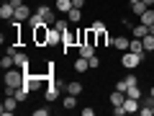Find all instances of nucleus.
Wrapping results in <instances>:
<instances>
[{
    "instance_id": "obj_2",
    "label": "nucleus",
    "mask_w": 154,
    "mask_h": 116,
    "mask_svg": "<svg viewBox=\"0 0 154 116\" xmlns=\"http://www.w3.org/2000/svg\"><path fill=\"white\" fill-rule=\"evenodd\" d=\"M49 23H44V26H36L33 28V44H38V47H44V44H49Z\"/></svg>"
},
{
    "instance_id": "obj_9",
    "label": "nucleus",
    "mask_w": 154,
    "mask_h": 116,
    "mask_svg": "<svg viewBox=\"0 0 154 116\" xmlns=\"http://www.w3.org/2000/svg\"><path fill=\"white\" fill-rule=\"evenodd\" d=\"M108 101H110V106H123V101H126V93H123V90H118V88H116L113 93L108 95Z\"/></svg>"
},
{
    "instance_id": "obj_36",
    "label": "nucleus",
    "mask_w": 154,
    "mask_h": 116,
    "mask_svg": "<svg viewBox=\"0 0 154 116\" xmlns=\"http://www.w3.org/2000/svg\"><path fill=\"white\" fill-rule=\"evenodd\" d=\"M16 52H18L16 44H8V47H5V54H16Z\"/></svg>"
},
{
    "instance_id": "obj_11",
    "label": "nucleus",
    "mask_w": 154,
    "mask_h": 116,
    "mask_svg": "<svg viewBox=\"0 0 154 116\" xmlns=\"http://www.w3.org/2000/svg\"><path fill=\"white\" fill-rule=\"evenodd\" d=\"M13 18H16V21H28V18H31V8H28V5H18L16 8V16H13Z\"/></svg>"
},
{
    "instance_id": "obj_30",
    "label": "nucleus",
    "mask_w": 154,
    "mask_h": 116,
    "mask_svg": "<svg viewBox=\"0 0 154 116\" xmlns=\"http://www.w3.org/2000/svg\"><path fill=\"white\" fill-rule=\"evenodd\" d=\"M67 23H69V18H59V21H54V28H59V31H67Z\"/></svg>"
},
{
    "instance_id": "obj_20",
    "label": "nucleus",
    "mask_w": 154,
    "mask_h": 116,
    "mask_svg": "<svg viewBox=\"0 0 154 116\" xmlns=\"http://www.w3.org/2000/svg\"><path fill=\"white\" fill-rule=\"evenodd\" d=\"M88 70H90V62L85 57H77L75 60V72H88Z\"/></svg>"
},
{
    "instance_id": "obj_42",
    "label": "nucleus",
    "mask_w": 154,
    "mask_h": 116,
    "mask_svg": "<svg viewBox=\"0 0 154 116\" xmlns=\"http://www.w3.org/2000/svg\"><path fill=\"white\" fill-rule=\"evenodd\" d=\"M149 34H152V36H154V23H152V26H149Z\"/></svg>"
},
{
    "instance_id": "obj_16",
    "label": "nucleus",
    "mask_w": 154,
    "mask_h": 116,
    "mask_svg": "<svg viewBox=\"0 0 154 116\" xmlns=\"http://www.w3.org/2000/svg\"><path fill=\"white\" fill-rule=\"evenodd\" d=\"M149 34V26H144V23H139V26H131V36L134 39H144Z\"/></svg>"
},
{
    "instance_id": "obj_21",
    "label": "nucleus",
    "mask_w": 154,
    "mask_h": 116,
    "mask_svg": "<svg viewBox=\"0 0 154 116\" xmlns=\"http://www.w3.org/2000/svg\"><path fill=\"white\" fill-rule=\"evenodd\" d=\"M28 95H31V88H28V85H21V88H16V98H18V103H23Z\"/></svg>"
},
{
    "instance_id": "obj_18",
    "label": "nucleus",
    "mask_w": 154,
    "mask_h": 116,
    "mask_svg": "<svg viewBox=\"0 0 154 116\" xmlns=\"http://www.w3.org/2000/svg\"><path fill=\"white\" fill-rule=\"evenodd\" d=\"M82 90H85V85H82V83H77V80L67 83V93H72V95H80Z\"/></svg>"
},
{
    "instance_id": "obj_17",
    "label": "nucleus",
    "mask_w": 154,
    "mask_h": 116,
    "mask_svg": "<svg viewBox=\"0 0 154 116\" xmlns=\"http://www.w3.org/2000/svg\"><path fill=\"white\" fill-rule=\"evenodd\" d=\"M13 60H16V67H21V70H28V57L23 54V52H16V54H13Z\"/></svg>"
},
{
    "instance_id": "obj_26",
    "label": "nucleus",
    "mask_w": 154,
    "mask_h": 116,
    "mask_svg": "<svg viewBox=\"0 0 154 116\" xmlns=\"http://www.w3.org/2000/svg\"><path fill=\"white\" fill-rule=\"evenodd\" d=\"M0 67H3V70H11V67H16L13 54H5V57H3V60H0Z\"/></svg>"
},
{
    "instance_id": "obj_43",
    "label": "nucleus",
    "mask_w": 154,
    "mask_h": 116,
    "mask_svg": "<svg viewBox=\"0 0 154 116\" xmlns=\"http://www.w3.org/2000/svg\"><path fill=\"white\" fill-rule=\"evenodd\" d=\"M149 95H152V98H154V88H149Z\"/></svg>"
},
{
    "instance_id": "obj_44",
    "label": "nucleus",
    "mask_w": 154,
    "mask_h": 116,
    "mask_svg": "<svg viewBox=\"0 0 154 116\" xmlns=\"http://www.w3.org/2000/svg\"><path fill=\"white\" fill-rule=\"evenodd\" d=\"M128 3H139V0H128Z\"/></svg>"
},
{
    "instance_id": "obj_29",
    "label": "nucleus",
    "mask_w": 154,
    "mask_h": 116,
    "mask_svg": "<svg viewBox=\"0 0 154 116\" xmlns=\"http://www.w3.org/2000/svg\"><path fill=\"white\" fill-rule=\"evenodd\" d=\"M126 95H128V98H136V101H141V90H139L136 85H128V90H126Z\"/></svg>"
},
{
    "instance_id": "obj_1",
    "label": "nucleus",
    "mask_w": 154,
    "mask_h": 116,
    "mask_svg": "<svg viewBox=\"0 0 154 116\" xmlns=\"http://www.w3.org/2000/svg\"><path fill=\"white\" fill-rule=\"evenodd\" d=\"M3 83L11 85V88H21V85L26 83V72H23L21 67H11V70H5V77H3Z\"/></svg>"
},
{
    "instance_id": "obj_5",
    "label": "nucleus",
    "mask_w": 154,
    "mask_h": 116,
    "mask_svg": "<svg viewBox=\"0 0 154 116\" xmlns=\"http://www.w3.org/2000/svg\"><path fill=\"white\" fill-rule=\"evenodd\" d=\"M16 106H18L16 95H5V101H3V106H0V114H3V116H11L13 111H16Z\"/></svg>"
},
{
    "instance_id": "obj_31",
    "label": "nucleus",
    "mask_w": 154,
    "mask_h": 116,
    "mask_svg": "<svg viewBox=\"0 0 154 116\" xmlns=\"http://www.w3.org/2000/svg\"><path fill=\"white\" fill-rule=\"evenodd\" d=\"M126 83L128 85H139V77L134 75V72H128V75H126Z\"/></svg>"
},
{
    "instance_id": "obj_39",
    "label": "nucleus",
    "mask_w": 154,
    "mask_h": 116,
    "mask_svg": "<svg viewBox=\"0 0 154 116\" xmlns=\"http://www.w3.org/2000/svg\"><path fill=\"white\" fill-rule=\"evenodd\" d=\"M72 5H75V8H82V5H85V0H72Z\"/></svg>"
},
{
    "instance_id": "obj_24",
    "label": "nucleus",
    "mask_w": 154,
    "mask_h": 116,
    "mask_svg": "<svg viewBox=\"0 0 154 116\" xmlns=\"http://www.w3.org/2000/svg\"><path fill=\"white\" fill-rule=\"evenodd\" d=\"M67 18H69V23H80V18H82V8H72V11L67 13Z\"/></svg>"
},
{
    "instance_id": "obj_25",
    "label": "nucleus",
    "mask_w": 154,
    "mask_h": 116,
    "mask_svg": "<svg viewBox=\"0 0 154 116\" xmlns=\"http://www.w3.org/2000/svg\"><path fill=\"white\" fill-rule=\"evenodd\" d=\"M146 8H149V5L144 3V0H139V3H131V13H134V16H141Z\"/></svg>"
},
{
    "instance_id": "obj_37",
    "label": "nucleus",
    "mask_w": 154,
    "mask_h": 116,
    "mask_svg": "<svg viewBox=\"0 0 154 116\" xmlns=\"http://www.w3.org/2000/svg\"><path fill=\"white\" fill-rule=\"evenodd\" d=\"M80 114H82V116H93V114H95V108H88V106H85V108L80 111Z\"/></svg>"
},
{
    "instance_id": "obj_27",
    "label": "nucleus",
    "mask_w": 154,
    "mask_h": 116,
    "mask_svg": "<svg viewBox=\"0 0 154 116\" xmlns=\"http://www.w3.org/2000/svg\"><path fill=\"white\" fill-rule=\"evenodd\" d=\"M141 44H144V49H146V52H154V36H152V34H146V36L141 39Z\"/></svg>"
},
{
    "instance_id": "obj_23",
    "label": "nucleus",
    "mask_w": 154,
    "mask_h": 116,
    "mask_svg": "<svg viewBox=\"0 0 154 116\" xmlns=\"http://www.w3.org/2000/svg\"><path fill=\"white\" fill-rule=\"evenodd\" d=\"M93 54H95V47H93V44H80V57H85V60H90Z\"/></svg>"
},
{
    "instance_id": "obj_14",
    "label": "nucleus",
    "mask_w": 154,
    "mask_h": 116,
    "mask_svg": "<svg viewBox=\"0 0 154 116\" xmlns=\"http://www.w3.org/2000/svg\"><path fill=\"white\" fill-rule=\"evenodd\" d=\"M54 8H57V13H64V16H67V13H69L75 5H72V0H57Z\"/></svg>"
},
{
    "instance_id": "obj_4",
    "label": "nucleus",
    "mask_w": 154,
    "mask_h": 116,
    "mask_svg": "<svg viewBox=\"0 0 154 116\" xmlns=\"http://www.w3.org/2000/svg\"><path fill=\"white\" fill-rule=\"evenodd\" d=\"M141 62H144V57L134 54V52H123V57H121V65H123V67H128V70H131V67H139Z\"/></svg>"
},
{
    "instance_id": "obj_19",
    "label": "nucleus",
    "mask_w": 154,
    "mask_h": 116,
    "mask_svg": "<svg viewBox=\"0 0 154 116\" xmlns=\"http://www.w3.org/2000/svg\"><path fill=\"white\" fill-rule=\"evenodd\" d=\"M26 23H28V28H31V31H33V28H36V26H44L46 21H44V18H41V16H38V13H31V18H28Z\"/></svg>"
},
{
    "instance_id": "obj_22",
    "label": "nucleus",
    "mask_w": 154,
    "mask_h": 116,
    "mask_svg": "<svg viewBox=\"0 0 154 116\" xmlns=\"http://www.w3.org/2000/svg\"><path fill=\"white\" fill-rule=\"evenodd\" d=\"M139 18H141L144 26H152V23H154V8H146V11H144Z\"/></svg>"
},
{
    "instance_id": "obj_6",
    "label": "nucleus",
    "mask_w": 154,
    "mask_h": 116,
    "mask_svg": "<svg viewBox=\"0 0 154 116\" xmlns=\"http://www.w3.org/2000/svg\"><path fill=\"white\" fill-rule=\"evenodd\" d=\"M13 16H16V5L13 3H3L0 5V18L3 21H13Z\"/></svg>"
},
{
    "instance_id": "obj_10",
    "label": "nucleus",
    "mask_w": 154,
    "mask_h": 116,
    "mask_svg": "<svg viewBox=\"0 0 154 116\" xmlns=\"http://www.w3.org/2000/svg\"><path fill=\"white\" fill-rule=\"evenodd\" d=\"M113 41H116V39L108 36L105 28H100V31H98V47H113Z\"/></svg>"
},
{
    "instance_id": "obj_7",
    "label": "nucleus",
    "mask_w": 154,
    "mask_h": 116,
    "mask_svg": "<svg viewBox=\"0 0 154 116\" xmlns=\"http://www.w3.org/2000/svg\"><path fill=\"white\" fill-rule=\"evenodd\" d=\"M46 47H62V31L59 28H54V26L49 28V44Z\"/></svg>"
},
{
    "instance_id": "obj_35",
    "label": "nucleus",
    "mask_w": 154,
    "mask_h": 116,
    "mask_svg": "<svg viewBox=\"0 0 154 116\" xmlns=\"http://www.w3.org/2000/svg\"><path fill=\"white\" fill-rule=\"evenodd\" d=\"M33 116H49V108H36V111H33Z\"/></svg>"
},
{
    "instance_id": "obj_3",
    "label": "nucleus",
    "mask_w": 154,
    "mask_h": 116,
    "mask_svg": "<svg viewBox=\"0 0 154 116\" xmlns=\"http://www.w3.org/2000/svg\"><path fill=\"white\" fill-rule=\"evenodd\" d=\"M36 13L41 18H44L46 23H49V26H54V21H57V8H49V5H38L36 8Z\"/></svg>"
},
{
    "instance_id": "obj_33",
    "label": "nucleus",
    "mask_w": 154,
    "mask_h": 116,
    "mask_svg": "<svg viewBox=\"0 0 154 116\" xmlns=\"http://www.w3.org/2000/svg\"><path fill=\"white\" fill-rule=\"evenodd\" d=\"M116 88H118V90H123V93H126V90H128V83H126V77H123V80H118V83H116Z\"/></svg>"
},
{
    "instance_id": "obj_34",
    "label": "nucleus",
    "mask_w": 154,
    "mask_h": 116,
    "mask_svg": "<svg viewBox=\"0 0 154 116\" xmlns=\"http://www.w3.org/2000/svg\"><path fill=\"white\" fill-rule=\"evenodd\" d=\"M113 114L116 116H123V114H126V108H123V106H113Z\"/></svg>"
},
{
    "instance_id": "obj_38",
    "label": "nucleus",
    "mask_w": 154,
    "mask_h": 116,
    "mask_svg": "<svg viewBox=\"0 0 154 116\" xmlns=\"http://www.w3.org/2000/svg\"><path fill=\"white\" fill-rule=\"evenodd\" d=\"M93 28H95V31H100V28H105V23H103V21H95Z\"/></svg>"
},
{
    "instance_id": "obj_8",
    "label": "nucleus",
    "mask_w": 154,
    "mask_h": 116,
    "mask_svg": "<svg viewBox=\"0 0 154 116\" xmlns=\"http://www.w3.org/2000/svg\"><path fill=\"white\" fill-rule=\"evenodd\" d=\"M128 52H134V54H139V57H146V49H144L141 39H131V44H128Z\"/></svg>"
},
{
    "instance_id": "obj_32",
    "label": "nucleus",
    "mask_w": 154,
    "mask_h": 116,
    "mask_svg": "<svg viewBox=\"0 0 154 116\" xmlns=\"http://www.w3.org/2000/svg\"><path fill=\"white\" fill-rule=\"evenodd\" d=\"M88 62H90V70H95V67H100V57H95V54L90 57Z\"/></svg>"
},
{
    "instance_id": "obj_15",
    "label": "nucleus",
    "mask_w": 154,
    "mask_h": 116,
    "mask_svg": "<svg viewBox=\"0 0 154 116\" xmlns=\"http://www.w3.org/2000/svg\"><path fill=\"white\" fill-rule=\"evenodd\" d=\"M44 95H46V101H57V98H59V88H57L54 83H46Z\"/></svg>"
},
{
    "instance_id": "obj_13",
    "label": "nucleus",
    "mask_w": 154,
    "mask_h": 116,
    "mask_svg": "<svg viewBox=\"0 0 154 116\" xmlns=\"http://www.w3.org/2000/svg\"><path fill=\"white\" fill-rule=\"evenodd\" d=\"M128 44H131V39H128V36H116V41H113V47L118 52H128Z\"/></svg>"
},
{
    "instance_id": "obj_40",
    "label": "nucleus",
    "mask_w": 154,
    "mask_h": 116,
    "mask_svg": "<svg viewBox=\"0 0 154 116\" xmlns=\"http://www.w3.org/2000/svg\"><path fill=\"white\" fill-rule=\"evenodd\" d=\"M11 3H13L16 8H18V5H23V0H11Z\"/></svg>"
},
{
    "instance_id": "obj_41",
    "label": "nucleus",
    "mask_w": 154,
    "mask_h": 116,
    "mask_svg": "<svg viewBox=\"0 0 154 116\" xmlns=\"http://www.w3.org/2000/svg\"><path fill=\"white\" fill-rule=\"evenodd\" d=\"M144 3H146V5H149V8H154V0H144Z\"/></svg>"
},
{
    "instance_id": "obj_12",
    "label": "nucleus",
    "mask_w": 154,
    "mask_h": 116,
    "mask_svg": "<svg viewBox=\"0 0 154 116\" xmlns=\"http://www.w3.org/2000/svg\"><path fill=\"white\" fill-rule=\"evenodd\" d=\"M75 39H77V36H75V34L69 31V28H67V31H62V49L67 52V49H69L72 44H75Z\"/></svg>"
},
{
    "instance_id": "obj_28",
    "label": "nucleus",
    "mask_w": 154,
    "mask_h": 116,
    "mask_svg": "<svg viewBox=\"0 0 154 116\" xmlns=\"http://www.w3.org/2000/svg\"><path fill=\"white\" fill-rule=\"evenodd\" d=\"M64 108H67V111H69V108H77V95L67 93V98H64Z\"/></svg>"
}]
</instances>
